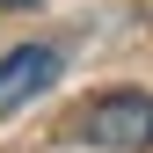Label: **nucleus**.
Instances as JSON below:
<instances>
[{
  "label": "nucleus",
  "mask_w": 153,
  "mask_h": 153,
  "mask_svg": "<svg viewBox=\"0 0 153 153\" xmlns=\"http://www.w3.org/2000/svg\"><path fill=\"white\" fill-rule=\"evenodd\" d=\"M59 73H66V51L59 44H7L0 51V117L22 109V102H36Z\"/></svg>",
  "instance_id": "obj_2"
},
{
  "label": "nucleus",
  "mask_w": 153,
  "mask_h": 153,
  "mask_svg": "<svg viewBox=\"0 0 153 153\" xmlns=\"http://www.w3.org/2000/svg\"><path fill=\"white\" fill-rule=\"evenodd\" d=\"M73 139L109 146V153H146V146H153V95H146V88H124V95L88 102V117L73 124Z\"/></svg>",
  "instance_id": "obj_1"
}]
</instances>
